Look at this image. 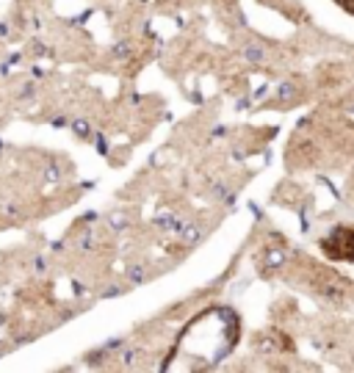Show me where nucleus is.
Masks as SVG:
<instances>
[{"mask_svg": "<svg viewBox=\"0 0 354 373\" xmlns=\"http://www.w3.org/2000/svg\"><path fill=\"white\" fill-rule=\"evenodd\" d=\"M324 249L335 260L354 263V227H338L329 238H324Z\"/></svg>", "mask_w": 354, "mask_h": 373, "instance_id": "nucleus-1", "label": "nucleus"}, {"mask_svg": "<svg viewBox=\"0 0 354 373\" xmlns=\"http://www.w3.org/2000/svg\"><path fill=\"white\" fill-rule=\"evenodd\" d=\"M72 127H75V133L77 135H89V122H86V119H75V124H72Z\"/></svg>", "mask_w": 354, "mask_h": 373, "instance_id": "nucleus-2", "label": "nucleus"}, {"mask_svg": "<svg viewBox=\"0 0 354 373\" xmlns=\"http://www.w3.org/2000/svg\"><path fill=\"white\" fill-rule=\"evenodd\" d=\"M246 58H252V61H260V58H263V50H255V47H246Z\"/></svg>", "mask_w": 354, "mask_h": 373, "instance_id": "nucleus-3", "label": "nucleus"}, {"mask_svg": "<svg viewBox=\"0 0 354 373\" xmlns=\"http://www.w3.org/2000/svg\"><path fill=\"white\" fill-rule=\"evenodd\" d=\"M111 221H114V227H116V230H122V227H125V216H122V213H116V216H114Z\"/></svg>", "mask_w": 354, "mask_h": 373, "instance_id": "nucleus-4", "label": "nucleus"}, {"mask_svg": "<svg viewBox=\"0 0 354 373\" xmlns=\"http://www.w3.org/2000/svg\"><path fill=\"white\" fill-rule=\"evenodd\" d=\"M338 3H341V6H349V8H352V3H354V0H338Z\"/></svg>", "mask_w": 354, "mask_h": 373, "instance_id": "nucleus-5", "label": "nucleus"}]
</instances>
